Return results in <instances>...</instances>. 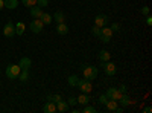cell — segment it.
I'll return each instance as SVG.
<instances>
[{
  "label": "cell",
  "instance_id": "obj_1",
  "mask_svg": "<svg viewBox=\"0 0 152 113\" xmlns=\"http://www.w3.org/2000/svg\"><path fill=\"white\" fill-rule=\"evenodd\" d=\"M97 73H99V70H97V67H94V66L85 64V66L82 67V77H84L85 80H88V81H93L94 78H97Z\"/></svg>",
  "mask_w": 152,
  "mask_h": 113
},
{
  "label": "cell",
  "instance_id": "obj_2",
  "mask_svg": "<svg viewBox=\"0 0 152 113\" xmlns=\"http://www.w3.org/2000/svg\"><path fill=\"white\" fill-rule=\"evenodd\" d=\"M20 72H21V67H20L18 64H9V66L6 67V77H8L9 80H17L18 75H20Z\"/></svg>",
  "mask_w": 152,
  "mask_h": 113
},
{
  "label": "cell",
  "instance_id": "obj_3",
  "mask_svg": "<svg viewBox=\"0 0 152 113\" xmlns=\"http://www.w3.org/2000/svg\"><path fill=\"white\" fill-rule=\"evenodd\" d=\"M100 66H102L105 75H108V77H114V75H116V72H117L116 64H114V63H111V61H102V64H100Z\"/></svg>",
  "mask_w": 152,
  "mask_h": 113
},
{
  "label": "cell",
  "instance_id": "obj_4",
  "mask_svg": "<svg viewBox=\"0 0 152 113\" xmlns=\"http://www.w3.org/2000/svg\"><path fill=\"white\" fill-rule=\"evenodd\" d=\"M111 37H113V31H111L108 26L100 28V34H99V40H100V41L107 44V43L111 40Z\"/></svg>",
  "mask_w": 152,
  "mask_h": 113
},
{
  "label": "cell",
  "instance_id": "obj_5",
  "mask_svg": "<svg viewBox=\"0 0 152 113\" xmlns=\"http://www.w3.org/2000/svg\"><path fill=\"white\" fill-rule=\"evenodd\" d=\"M78 87H79V90L82 93H90L93 90V86H91V81H88V80H79L78 81Z\"/></svg>",
  "mask_w": 152,
  "mask_h": 113
},
{
  "label": "cell",
  "instance_id": "obj_6",
  "mask_svg": "<svg viewBox=\"0 0 152 113\" xmlns=\"http://www.w3.org/2000/svg\"><path fill=\"white\" fill-rule=\"evenodd\" d=\"M3 35L6 37V38H11V37L15 35V24L12 23L11 20L3 26Z\"/></svg>",
  "mask_w": 152,
  "mask_h": 113
},
{
  "label": "cell",
  "instance_id": "obj_7",
  "mask_svg": "<svg viewBox=\"0 0 152 113\" xmlns=\"http://www.w3.org/2000/svg\"><path fill=\"white\" fill-rule=\"evenodd\" d=\"M29 28H31V31H32L34 34H40V32L43 31V28H44V23H43L40 18H34Z\"/></svg>",
  "mask_w": 152,
  "mask_h": 113
},
{
  "label": "cell",
  "instance_id": "obj_8",
  "mask_svg": "<svg viewBox=\"0 0 152 113\" xmlns=\"http://www.w3.org/2000/svg\"><path fill=\"white\" fill-rule=\"evenodd\" d=\"M108 21H110V17H108L107 14H97V16L94 17V24H96V26H99V28L107 26Z\"/></svg>",
  "mask_w": 152,
  "mask_h": 113
},
{
  "label": "cell",
  "instance_id": "obj_9",
  "mask_svg": "<svg viewBox=\"0 0 152 113\" xmlns=\"http://www.w3.org/2000/svg\"><path fill=\"white\" fill-rule=\"evenodd\" d=\"M107 98L108 99H116V101H119V99H120V96L123 95L119 89H116V87H110V89L107 90Z\"/></svg>",
  "mask_w": 152,
  "mask_h": 113
},
{
  "label": "cell",
  "instance_id": "obj_10",
  "mask_svg": "<svg viewBox=\"0 0 152 113\" xmlns=\"http://www.w3.org/2000/svg\"><path fill=\"white\" fill-rule=\"evenodd\" d=\"M70 110V106H69V103H66V101H58L56 103V112H59V113H66V112H69Z\"/></svg>",
  "mask_w": 152,
  "mask_h": 113
},
{
  "label": "cell",
  "instance_id": "obj_11",
  "mask_svg": "<svg viewBox=\"0 0 152 113\" xmlns=\"http://www.w3.org/2000/svg\"><path fill=\"white\" fill-rule=\"evenodd\" d=\"M43 112L44 113H56V104L53 101H47L43 107Z\"/></svg>",
  "mask_w": 152,
  "mask_h": 113
},
{
  "label": "cell",
  "instance_id": "obj_12",
  "mask_svg": "<svg viewBox=\"0 0 152 113\" xmlns=\"http://www.w3.org/2000/svg\"><path fill=\"white\" fill-rule=\"evenodd\" d=\"M117 103H119V104H120V106H122L123 109H125V107H128L129 104H132V101H131V99H129V96L126 95V93H123V95L120 96V99H119Z\"/></svg>",
  "mask_w": 152,
  "mask_h": 113
},
{
  "label": "cell",
  "instance_id": "obj_13",
  "mask_svg": "<svg viewBox=\"0 0 152 113\" xmlns=\"http://www.w3.org/2000/svg\"><path fill=\"white\" fill-rule=\"evenodd\" d=\"M56 32L59 35H66L69 32V26L66 24V21L64 23H56Z\"/></svg>",
  "mask_w": 152,
  "mask_h": 113
},
{
  "label": "cell",
  "instance_id": "obj_14",
  "mask_svg": "<svg viewBox=\"0 0 152 113\" xmlns=\"http://www.w3.org/2000/svg\"><path fill=\"white\" fill-rule=\"evenodd\" d=\"M76 99H78V104H81L82 107H84V106H87L88 103H90V96H88V93H81Z\"/></svg>",
  "mask_w": 152,
  "mask_h": 113
},
{
  "label": "cell",
  "instance_id": "obj_15",
  "mask_svg": "<svg viewBox=\"0 0 152 113\" xmlns=\"http://www.w3.org/2000/svg\"><path fill=\"white\" fill-rule=\"evenodd\" d=\"M31 9V16L34 17V18H40V16L43 14V8H40V6H32V8H29Z\"/></svg>",
  "mask_w": 152,
  "mask_h": 113
},
{
  "label": "cell",
  "instance_id": "obj_16",
  "mask_svg": "<svg viewBox=\"0 0 152 113\" xmlns=\"http://www.w3.org/2000/svg\"><path fill=\"white\" fill-rule=\"evenodd\" d=\"M18 66H20L21 69H29V67L32 66V61H31V58H28V57H23V58L20 60V63H18Z\"/></svg>",
  "mask_w": 152,
  "mask_h": 113
},
{
  "label": "cell",
  "instance_id": "obj_17",
  "mask_svg": "<svg viewBox=\"0 0 152 113\" xmlns=\"http://www.w3.org/2000/svg\"><path fill=\"white\" fill-rule=\"evenodd\" d=\"M117 106H119V103L116 101V99H108V101L105 103V107H107V110H110V112H114L117 109Z\"/></svg>",
  "mask_w": 152,
  "mask_h": 113
},
{
  "label": "cell",
  "instance_id": "obj_18",
  "mask_svg": "<svg viewBox=\"0 0 152 113\" xmlns=\"http://www.w3.org/2000/svg\"><path fill=\"white\" fill-rule=\"evenodd\" d=\"M52 18H53L56 23H64V21H66V17H64V14H62L61 11H56L55 14L52 16Z\"/></svg>",
  "mask_w": 152,
  "mask_h": 113
},
{
  "label": "cell",
  "instance_id": "obj_19",
  "mask_svg": "<svg viewBox=\"0 0 152 113\" xmlns=\"http://www.w3.org/2000/svg\"><path fill=\"white\" fill-rule=\"evenodd\" d=\"M18 80L23 81V83H26L29 80V69H21V72L18 75Z\"/></svg>",
  "mask_w": 152,
  "mask_h": 113
},
{
  "label": "cell",
  "instance_id": "obj_20",
  "mask_svg": "<svg viewBox=\"0 0 152 113\" xmlns=\"http://www.w3.org/2000/svg\"><path fill=\"white\" fill-rule=\"evenodd\" d=\"M18 6V0H5V8L6 9H15Z\"/></svg>",
  "mask_w": 152,
  "mask_h": 113
},
{
  "label": "cell",
  "instance_id": "obj_21",
  "mask_svg": "<svg viewBox=\"0 0 152 113\" xmlns=\"http://www.w3.org/2000/svg\"><path fill=\"white\" fill-rule=\"evenodd\" d=\"M40 20L44 23V24H50V23H52V16H50V14H47V12H43V14L40 16Z\"/></svg>",
  "mask_w": 152,
  "mask_h": 113
},
{
  "label": "cell",
  "instance_id": "obj_22",
  "mask_svg": "<svg viewBox=\"0 0 152 113\" xmlns=\"http://www.w3.org/2000/svg\"><path fill=\"white\" fill-rule=\"evenodd\" d=\"M110 52L108 51H105V49H102V51L99 52V60L100 61H110Z\"/></svg>",
  "mask_w": 152,
  "mask_h": 113
},
{
  "label": "cell",
  "instance_id": "obj_23",
  "mask_svg": "<svg viewBox=\"0 0 152 113\" xmlns=\"http://www.w3.org/2000/svg\"><path fill=\"white\" fill-rule=\"evenodd\" d=\"M24 29H26V26H24V23H23V21H18V23L15 24V34L21 35V34L24 32Z\"/></svg>",
  "mask_w": 152,
  "mask_h": 113
},
{
  "label": "cell",
  "instance_id": "obj_24",
  "mask_svg": "<svg viewBox=\"0 0 152 113\" xmlns=\"http://www.w3.org/2000/svg\"><path fill=\"white\" fill-rule=\"evenodd\" d=\"M78 81H79V78L76 77V75H70V77H69V84L73 86V87L78 86Z\"/></svg>",
  "mask_w": 152,
  "mask_h": 113
},
{
  "label": "cell",
  "instance_id": "obj_25",
  "mask_svg": "<svg viewBox=\"0 0 152 113\" xmlns=\"http://www.w3.org/2000/svg\"><path fill=\"white\" fill-rule=\"evenodd\" d=\"M81 112H82V113H96V109H94L93 106H88V104H87V106H84V107L81 109Z\"/></svg>",
  "mask_w": 152,
  "mask_h": 113
},
{
  "label": "cell",
  "instance_id": "obj_26",
  "mask_svg": "<svg viewBox=\"0 0 152 113\" xmlns=\"http://www.w3.org/2000/svg\"><path fill=\"white\" fill-rule=\"evenodd\" d=\"M21 3L24 6H28V8H32V6L37 5V0H21Z\"/></svg>",
  "mask_w": 152,
  "mask_h": 113
},
{
  "label": "cell",
  "instance_id": "obj_27",
  "mask_svg": "<svg viewBox=\"0 0 152 113\" xmlns=\"http://www.w3.org/2000/svg\"><path fill=\"white\" fill-rule=\"evenodd\" d=\"M110 29H111L113 32H117V31H120V24H119L117 21H114L111 26H110Z\"/></svg>",
  "mask_w": 152,
  "mask_h": 113
},
{
  "label": "cell",
  "instance_id": "obj_28",
  "mask_svg": "<svg viewBox=\"0 0 152 113\" xmlns=\"http://www.w3.org/2000/svg\"><path fill=\"white\" fill-rule=\"evenodd\" d=\"M49 5V0H37V6L40 8H46Z\"/></svg>",
  "mask_w": 152,
  "mask_h": 113
},
{
  "label": "cell",
  "instance_id": "obj_29",
  "mask_svg": "<svg viewBox=\"0 0 152 113\" xmlns=\"http://www.w3.org/2000/svg\"><path fill=\"white\" fill-rule=\"evenodd\" d=\"M91 34H93L94 37H99V34H100V28L94 24V26H93V29H91Z\"/></svg>",
  "mask_w": 152,
  "mask_h": 113
},
{
  "label": "cell",
  "instance_id": "obj_30",
  "mask_svg": "<svg viewBox=\"0 0 152 113\" xmlns=\"http://www.w3.org/2000/svg\"><path fill=\"white\" fill-rule=\"evenodd\" d=\"M140 12H142V14L146 17V16H149V12H151V9H149V6H143L142 9H140Z\"/></svg>",
  "mask_w": 152,
  "mask_h": 113
},
{
  "label": "cell",
  "instance_id": "obj_31",
  "mask_svg": "<svg viewBox=\"0 0 152 113\" xmlns=\"http://www.w3.org/2000/svg\"><path fill=\"white\" fill-rule=\"evenodd\" d=\"M107 101H108V98H107V95H105V93L99 96V103H100V104H104V106H105V103H107Z\"/></svg>",
  "mask_w": 152,
  "mask_h": 113
},
{
  "label": "cell",
  "instance_id": "obj_32",
  "mask_svg": "<svg viewBox=\"0 0 152 113\" xmlns=\"http://www.w3.org/2000/svg\"><path fill=\"white\" fill-rule=\"evenodd\" d=\"M61 99H62V96H61L59 93H56V95H52V101H53L55 104H56L58 101H61Z\"/></svg>",
  "mask_w": 152,
  "mask_h": 113
},
{
  "label": "cell",
  "instance_id": "obj_33",
  "mask_svg": "<svg viewBox=\"0 0 152 113\" xmlns=\"http://www.w3.org/2000/svg\"><path fill=\"white\" fill-rule=\"evenodd\" d=\"M67 103H69V106H76V104H78V99H76V98H73V96H70Z\"/></svg>",
  "mask_w": 152,
  "mask_h": 113
},
{
  "label": "cell",
  "instance_id": "obj_34",
  "mask_svg": "<svg viewBox=\"0 0 152 113\" xmlns=\"http://www.w3.org/2000/svg\"><path fill=\"white\" fill-rule=\"evenodd\" d=\"M146 24H148L149 28L152 26V17H151V14H149V16H146Z\"/></svg>",
  "mask_w": 152,
  "mask_h": 113
},
{
  "label": "cell",
  "instance_id": "obj_35",
  "mask_svg": "<svg viewBox=\"0 0 152 113\" xmlns=\"http://www.w3.org/2000/svg\"><path fill=\"white\" fill-rule=\"evenodd\" d=\"M119 90H120V92H122V93H126V92H128V87H126V86H125V84H122V86H120V87H119Z\"/></svg>",
  "mask_w": 152,
  "mask_h": 113
},
{
  "label": "cell",
  "instance_id": "obj_36",
  "mask_svg": "<svg viewBox=\"0 0 152 113\" xmlns=\"http://www.w3.org/2000/svg\"><path fill=\"white\" fill-rule=\"evenodd\" d=\"M114 113H123V107H119V106H117V109L114 110Z\"/></svg>",
  "mask_w": 152,
  "mask_h": 113
},
{
  "label": "cell",
  "instance_id": "obj_37",
  "mask_svg": "<svg viewBox=\"0 0 152 113\" xmlns=\"http://www.w3.org/2000/svg\"><path fill=\"white\" fill-rule=\"evenodd\" d=\"M143 112H145V113H151V112H152V109L148 106V107H145V109H143Z\"/></svg>",
  "mask_w": 152,
  "mask_h": 113
},
{
  "label": "cell",
  "instance_id": "obj_38",
  "mask_svg": "<svg viewBox=\"0 0 152 113\" xmlns=\"http://www.w3.org/2000/svg\"><path fill=\"white\" fill-rule=\"evenodd\" d=\"M5 8V0H0V11Z\"/></svg>",
  "mask_w": 152,
  "mask_h": 113
}]
</instances>
